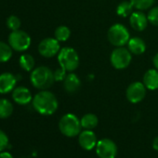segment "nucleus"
<instances>
[{
  "label": "nucleus",
  "instance_id": "obj_1",
  "mask_svg": "<svg viewBox=\"0 0 158 158\" xmlns=\"http://www.w3.org/2000/svg\"><path fill=\"white\" fill-rule=\"evenodd\" d=\"M34 109L42 115L53 114L59 106L56 96L48 90H41L33 98L32 101Z\"/></svg>",
  "mask_w": 158,
  "mask_h": 158
},
{
  "label": "nucleus",
  "instance_id": "obj_2",
  "mask_svg": "<svg viewBox=\"0 0 158 158\" xmlns=\"http://www.w3.org/2000/svg\"><path fill=\"white\" fill-rule=\"evenodd\" d=\"M30 79L32 85L40 90L49 89L55 81L54 73L47 66H39L35 68L31 73Z\"/></svg>",
  "mask_w": 158,
  "mask_h": 158
},
{
  "label": "nucleus",
  "instance_id": "obj_3",
  "mask_svg": "<svg viewBox=\"0 0 158 158\" xmlns=\"http://www.w3.org/2000/svg\"><path fill=\"white\" fill-rule=\"evenodd\" d=\"M80 119L73 114H64L59 122V129L62 135L68 138H73L80 134L81 132Z\"/></svg>",
  "mask_w": 158,
  "mask_h": 158
},
{
  "label": "nucleus",
  "instance_id": "obj_4",
  "mask_svg": "<svg viewBox=\"0 0 158 158\" xmlns=\"http://www.w3.org/2000/svg\"><path fill=\"white\" fill-rule=\"evenodd\" d=\"M58 61L67 72H73L79 65V56L73 48H63L58 53Z\"/></svg>",
  "mask_w": 158,
  "mask_h": 158
},
{
  "label": "nucleus",
  "instance_id": "obj_5",
  "mask_svg": "<svg viewBox=\"0 0 158 158\" xmlns=\"http://www.w3.org/2000/svg\"><path fill=\"white\" fill-rule=\"evenodd\" d=\"M108 40L109 42L115 47H124L127 44L128 40L130 39L129 32L126 26L120 23L114 24L108 30Z\"/></svg>",
  "mask_w": 158,
  "mask_h": 158
},
{
  "label": "nucleus",
  "instance_id": "obj_6",
  "mask_svg": "<svg viewBox=\"0 0 158 158\" xmlns=\"http://www.w3.org/2000/svg\"><path fill=\"white\" fill-rule=\"evenodd\" d=\"M9 44L11 48L18 52H23L27 50L31 46L30 35L22 30L11 31L9 35Z\"/></svg>",
  "mask_w": 158,
  "mask_h": 158
},
{
  "label": "nucleus",
  "instance_id": "obj_7",
  "mask_svg": "<svg viewBox=\"0 0 158 158\" xmlns=\"http://www.w3.org/2000/svg\"><path fill=\"white\" fill-rule=\"evenodd\" d=\"M131 52L128 50V48H125L123 47H118L113 50L110 57L112 65L117 70H123L127 68L131 62Z\"/></svg>",
  "mask_w": 158,
  "mask_h": 158
},
{
  "label": "nucleus",
  "instance_id": "obj_8",
  "mask_svg": "<svg viewBox=\"0 0 158 158\" xmlns=\"http://www.w3.org/2000/svg\"><path fill=\"white\" fill-rule=\"evenodd\" d=\"M95 149L99 158H115L117 154V146L115 142L107 138L98 140Z\"/></svg>",
  "mask_w": 158,
  "mask_h": 158
},
{
  "label": "nucleus",
  "instance_id": "obj_9",
  "mask_svg": "<svg viewBox=\"0 0 158 158\" xmlns=\"http://www.w3.org/2000/svg\"><path fill=\"white\" fill-rule=\"evenodd\" d=\"M60 50V41L56 38L48 37L43 39L38 45V52L45 58H52Z\"/></svg>",
  "mask_w": 158,
  "mask_h": 158
},
{
  "label": "nucleus",
  "instance_id": "obj_10",
  "mask_svg": "<svg viewBox=\"0 0 158 158\" xmlns=\"http://www.w3.org/2000/svg\"><path fill=\"white\" fill-rule=\"evenodd\" d=\"M126 95L131 103H139L146 95V88L141 82H133L127 87Z\"/></svg>",
  "mask_w": 158,
  "mask_h": 158
},
{
  "label": "nucleus",
  "instance_id": "obj_11",
  "mask_svg": "<svg viewBox=\"0 0 158 158\" xmlns=\"http://www.w3.org/2000/svg\"><path fill=\"white\" fill-rule=\"evenodd\" d=\"M78 143L82 149L86 151H91L96 147L98 139L92 130L84 129L78 135Z\"/></svg>",
  "mask_w": 158,
  "mask_h": 158
},
{
  "label": "nucleus",
  "instance_id": "obj_12",
  "mask_svg": "<svg viewBox=\"0 0 158 158\" xmlns=\"http://www.w3.org/2000/svg\"><path fill=\"white\" fill-rule=\"evenodd\" d=\"M17 84V78L11 73L0 74V94H8L14 90Z\"/></svg>",
  "mask_w": 158,
  "mask_h": 158
},
{
  "label": "nucleus",
  "instance_id": "obj_13",
  "mask_svg": "<svg viewBox=\"0 0 158 158\" xmlns=\"http://www.w3.org/2000/svg\"><path fill=\"white\" fill-rule=\"evenodd\" d=\"M13 101L20 105H26L33 101V96L31 91L25 87L15 88L12 91Z\"/></svg>",
  "mask_w": 158,
  "mask_h": 158
},
{
  "label": "nucleus",
  "instance_id": "obj_14",
  "mask_svg": "<svg viewBox=\"0 0 158 158\" xmlns=\"http://www.w3.org/2000/svg\"><path fill=\"white\" fill-rule=\"evenodd\" d=\"M148 18L140 11L132 12L129 17V23L131 27L136 31H143L148 25Z\"/></svg>",
  "mask_w": 158,
  "mask_h": 158
},
{
  "label": "nucleus",
  "instance_id": "obj_15",
  "mask_svg": "<svg viewBox=\"0 0 158 158\" xmlns=\"http://www.w3.org/2000/svg\"><path fill=\"white\" fill-rule=\"evenodd\" d=\"M81 87V81L74 73H69L63 80V88L68 93H75Z\"/></svg>",
  "mask_w": 158,
  "mask_h": 158
},
{
  "label": "nucleus",
  "instance_id": "obj_16",
  "mask_svg": "<svg viewBox=\"0 0 158 158\" xmlns=\"http://www.w3.org/2000/svg\"><path fill=\"white\" fill-rule=\"evenodd\" d=\"M143 84L146 89L150 90H155L158 89V70L150 69L143 76Z\"/></svg>",
  "mask_w": 158,
  "mask_h": 158
},
{
  "label": "nucleus",
  "instance_id": "obj_17",
  "mask_svg": "<svg viewBox=\"0 0 158 158\" xmlns=\"http://www.w3.org/2000/svg\"><path fill=\"white\" fill-rule=\"evenodd\" d=\"M127 48L131 53L135 55H140L144 53L146 49V45H145V42L141 38L132 37L127 42Z\"/></svg>",
  "mask_w": 158,
  "mask_h": 158
},
{
  "label": "nucleus",
  "instance_id": "obj_18",
  "mask_svg": "<svg viewBox=\"0 0 158 158\" xmlns=\"http://www.w3.org/2000/svg\"><path fill=\"white\" fill-rule=\"evenodd\" d=\"M80 123H81L82 128L92 130L98 126L99 119H98V116L94 114H87L80 119Z\"/></svg>",
  "mask_w": 158,
  "mask_h": 158
},
{
  "label": "nucleus",
  "instance_id": "obj_19",
  "mask_svg": "<svg viewBox=\"0 0 158 158\" xmlns=\"http://www.w3.org/2000/svg\"><path fill=\"white\" fill-rule=\"evenodd\" d=\"M13 105L7 99H0V119L9 118L13 113Z\"/></svg>",
  "mask_w": 158,
  "mask_h": 158
},
{
  "label": "nucleus",
  "instance_id": "obj_20",
  "mask_svg": "<svg viewBox=\"0 0 158 158\" xmlns=\"http://www.w3.org/2000/svg\"><path fill=\"white\" fill-rule=\"evenodd\" d=\"M19 64L24 71L31 72V71L34 70L35 61V59H34V57L32 55H30V54H23L20 57Z\"/></svg>",
  "mask_w": 158,
  "mask_h": 158
},
{
  "label": "nucleus",
  "instance_id": "obj_21",
  "mask_svg": "<svg viewBox=\"0 0 158 158\" xmlns=\"http://www.w3.org/2000/svg\"><path fill=\"white\" fill-rule=\"evenodd\" d=\"M12 57V48L10 44L0 41V62H7Z\"/></svg>",
  "mask_w": 158,
  "mask_h": 158
},
{
  "label": "nucleus",
  "instance_id": "obj_22",
  "mask_svg": "<svg viewBox=\"0 0 158 158\" xmlns=\"http://www.w3.org/2000/svg\"><path fill=\"white\" fill-rule=\"evenodd\" d=\"M134 6L130 1H123L121 2L116 9V13L118 16H121L123 18H126L129 15H131Z\"/></svg>",
  "mask_w": 158,
  "mask_h": 158
},
{
  "label": "nucleus",
  "instance_id": "obj_23",
  "mask_svg": "<svg viewBox=\"0 0 158 158\" xmlns=\"http://www.w3.org/2000/svg\"><path fill=\"white\" fill-rule=\"evenodd\" d=\"M55 38L60 41V42H64L66 40H68V38L71 35V31L67 26L64 25H60L59 27H57V29L55 30Z\"/></svg>",
  "mask_w": 158,
  "mask_h": 158
},
{
  "label": "nucleus",
  "instance_id": "obj_24",
  "mask_svg": "<svg viewBox=\"0 0 158 158\" xmlns=\"http://www.w3.org/2000/svg\"><path fill=\"white\" fill-rule=\"evenodd\" d=\"M155 0H130V2L138 10H145L150 9Z\"/></svg>",
  "mask_w": 158,
  "mask_h": 158
},
{
  "label": "nucleus",
  "instance_id": "obj_25",
  "mask_svg": "<svg viewBox=\"0 0 158 158\" xmlns=\"http://www.w3.org/2000/svg\"><path fill=\"white\" fill-rule=\"evenodd\" d=\"M7 26L10 30H19L21 27V20L16 15H11L7 19Z\"/></svg>",
  "mask_w": 158,
  "mask_h": 158
},
{
  "label": "nucleus",
  "instance_id": "obj_26",
  "mask_svg": "<svg viewBox=\"0 0 158 158\" xmlns=\"http://www.w3.org/2000/svg\"><path fill=\"white\" fill-rule=\"evenodd\" d=\"M148 21L155 26H158V7H154L150 10L148 13Z\"/></svg>",
  "mask_w": 158,
  "mask_h": 158
},
{
  "label": "nucleus",
  "instance_id": "obj_27",
  "mask_svg": "<svg viewBox=\"0 0 158 158\" xmlns=\"http://www.w3.org/2000/svg\"><path fill=\"white\" fill-rule=\"evenodd\" d=\"M9 146H10V139L8 135L2 129H0V152L5 151Z\"/></svg>",
  "mask_w": 158,
  "mask_h": 158
},
{
  "label": "nucleus",
  "instance_id": "obj_28",
  "mask_svg": "<svg viewBox=\"0 0 158 158\" xmlns=\"http://www.w3.org/2000/svg\"><path fill=\"white\" fill-rule=\"evenodd\" d=\"M66 70L63 69L62 67H60L54 72V79L55 81H63L66 77Z\"/></svg>",
  "mask_w": 158,
  "mask_h": 158
},
{
  "label": "nucleus",
  "instance_id": "obj_29",
  "mask_svg": "<svg viewBox=\"0 0 158 158\" xmlns=\"http://www.w3.org/2000/svg\"><path fill=\"white\" fill-rule=\"evenodd\" d=\"M0 158H13V156L10 152L3 151V152H0Z\"/></svg>",
  "mask_w": 158,
  "mask_h": 158
},
{
  "label": "nucleus",
  "instance_id": "obj_30",
  "mask_svg": "<svg viewBox=\"0 0 158 158\" xmlns=\"http://www.w3.org/2000/svg\"><path fill=\"white\" fill-rule=\"evenodd\" d=\"M152 148L155 151H158V137H155L152 140Z\"/></svg>",
  "mask_w": 158,
  "mask_h": 158
},
{
  "label": "nucleus",
  "instance_id": "obj_31",
  "mask_svg": "<svg viewBox=\"0 0 158 158\" xmlns=\"http://www.w3.org/2000/svg\"><path fill=\"white\" fill-rule=\"evenodd\" d=\"M152 62H153V65H154L155 69L158 70V53L154 55V57L152 59Z\"/></svg>",
  "mask_w": 158,
  "mask_h": 158
}]
</instances>
